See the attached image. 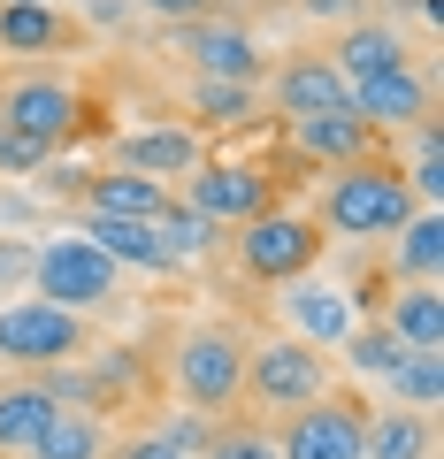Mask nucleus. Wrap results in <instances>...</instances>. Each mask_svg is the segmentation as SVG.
<instances>
[{"label":"nucleus","mask_w":444,"mask_h":459,"mask_svg":"<svg viewBox=\"0 0 444 459\" xmlns=\"http://www.w3.org/2000/svg\"><path fill=\"white\" fill-rule=\"evenodd\" d=\"M414 207L422 199L398 161H353L322 184V230H337V238H391Z\"/></svg>","instance_id":"1"},{"label":"nucleus","mask_w":444,"mask_h":459,"mask_svg":"<svg viewBox=\"0 0 444 459\" xmlns=\"http://www.w3.org/2000/svg\"><path fill=\"white\" fill-rule=\"evenodd\" d=\"M169 383H177V398L192 413H222L238 406V383H246V337L222 322H192L177 337V352H169Z\"/></svg>","instance_id":"2"},{"label":"nucleus","mask_w":444,"mask_h":459,"mask_svg":"<svg viewBox=\"0 0 444 459\" xmlns=\"http://www.w3.org/2000/svg\"><path fill=\"white\" fill-rule=\"evenodd\" d=\"M329 391V352L322 344H307V337H261V344H246V383H238V406H253V413H292V406H307V398H322Z\"/></svg>","instance_id":"3"},{"label":"nucleus","mask_w":444,"mask_h":459,"mask_svg":"<svg viewBox=\"0 0 444 459\" xmlns=\"http://www.w3.org/2000/svg\"><path fill=\"white\" fill-rule=\"evenodd\" d=\"M31 299H54V307H69V314L92 322V314H108L123 299V268L69 230V238H47V246L31 253Z\"/></svg>","instance_id":"4"},{"label":"nucleus","mask_w":444,"mask_h":459,"mask_svg":"<svg viewBox=\"0 0 444 459\" xmlns=\"http://www.w3.org/2000/svg\"><path fill=\"white\" fill-rule=\"evenodd\" d=\"M92 352V329L84 314L54 307V299H16V307H0V360L16 368V376H39L54 360H84Z\"/></svg>","instance_id":"5"},{"label":"nucleus","mask_w":444,"mask_h":459,"mask_svg":"<svg viewBox=\"0 0 444 459\" xmlns=\"http://www.w3.org/2000/svg\"><path fill=\"white\" fill-rule=\"evenodd\" d=\"M322 261V222H307V214H253V222H238V276L253 283H292L307 276V268Z\"/></svg>","instance_id":"6"},{"label":"nucleus","mask_w":444,"mask_h":459,"mask_svg":"<svg viewBox=\"0 0 444 459\" xmlns=\"http://www.w3.org/2000/svg\"><path fill=\"white\" fill-rule=\"evenodd\" d=\"M361 421H368L361 398L322 391V398H307V406L283 413V429H276V459H361Z\"/></svg>","instance_id":"7"},{"label":"nucleus","mask_w":444,"mask_h":459,"mask_svg":"<svg viewBox=\"0 0 444 459\" xmlns=\"http://www.w3.org/2000/svg\"><path fill=\"white\" fill-rule=\"evenodd\" d=\"M268 199H276V184H268L261 161H199L192 177H184V207L199 214V222H253V214H268Z\"/></svg>","instance_id":"8"},{"label":"nucleus","mask_w":444,"mask_h":459,"mask_svg":"<svg viewBox=\"0 0 444 459\" xmlns=\"http://www.w3.org/2000/svg\"><path fill=\"white\" fill-rule=\"evenodd\" d=\"M77 123H84V92L69 77H16L0 92V131H23L39 146H54V153L69 146Z\"/></svg>","instance_id":"9"},{"label":"nucleus","mask_w":444,"mask_h":459,"mask_svg":"<svg viewBox=\"0 0 444 459\" xmlns=\"http://www.w3.org/2000/svg\"><path fill=\"white\" fill-rule=\"evenodd\" d=\"M353 115H361L376 138H398V131H414L422 115H437V100H429L422 69L398 62V69H383V77H353Z\"/></svg>","instance_id":"10"},{"label":"nucleus","mask_w":444,"mask_h":459,"mask_svg":"<svg viewBox=\"0 0 444 459\" xmlns=\"http://www.w3.org/2000/svg\"><path fill=\"white\" fill-rule=\"evenodd\" d=\"M177 54L199 69V77H238V84L261 77V47H253V31H246V23H222V16L177 23Z\"/></svg>","instance_id":"11"},{"label":"nucleus","mask_w":444,"mask_h":459,"mask_svg":"<svg viewBox=\"0 0 444 459\" xmlns=\"http://www.w3.org/2000/svg\"><path fill=\"white\" fill-rule=\"evenodd\" d=\"M268 100H276L283 123H299V115H353V84L337 77L329 54H292L276 69V84H268Z\"/></svg>","instance_id":"12"},{"label":"nucleus","mask_w":444,"mask_h":459,"mask_svg":"<svg viewBox=\"0 0 444 459\" xmlns=\"http://www.w3.org/2000/svg\"><path fill=\"white\" fill-rule=\"evenodd\" d=\"M276 307H283V322H292V337H307V344H345L353 337V299H345V283H314V276H292V283H276Z\"/></svg>","instance_id":"13"},{"label":"nucleus","mask_w":444,"mask_h":459,"mask_svg":"<svg viewBox=\"0 0 444 459\" xmlns=\"http://www.w3.org/2000/svg\"><path fill=\"white\" fill-rule=\"evenodd\" d=\"M207 161V146H199V131H184V123H153V131H131L116 146V169H131V177H153V184H169V177H192V169Z\"/></svg>","instance_id":"14"},{"label":"nucleus","mask_w":444,"mask_h":459,"mask_svg":"<svg viewBox=\"0 0 444 459\" xmlns=\"http://www.w3.org/2000/svg\"><path fill=\"white\" fill-rule=\"evenodd\" d=\"M69 47H77V23L54 0H0V54L39 62V54H69Z\"/></svg>","instance_id":"15"},{"label":"nucleus","mask_w":444,"mask_h":459,"mask_svg":"<svg viewBox=\"0 0 444 459\" xmlns=\"http://www.w3.org/2000/svg\"><path fill=\"white\" fill-rule=\"evenodd\" d=\"M292 146L307 153V161H329V169L383 161V138L368 131L361 115H299V123H292Z\"/></svg>","instance_id":"16"},{"label":"nucleus","mask_w":444,"mask_h":459,"mask_svg":"<svg viewBox=\"0 0 444 459\" xmlns=\"http://www.w3.org/2000/svg\"><path fill=\"white\" fill-rule=\"evenodd\" d=\"M77 238L84 246H100L116 268H146V276H161L169 268V246H161V230L153 222H123V214H77Z\"/></svg>","instance_id":"17"},{"label":"nucleus","mask_w":444,"mask_h":459,"mask_svg":"<svg viewBox=\"0 0 444 459\" xmlns=\"http://www.w3.org/2000/svg\"><path fill=\"white\" fill-rule=\"evenodd\" d=\"M376 322L391 329L406 352H444V291H437V283H406V291H391V307H383Z\"/></svg>","instance_id":"18"},{"label":"nucleus","mask_w":444,"mask_h":459,"mask_svg":"<svg viewBox=\"0 0 444 459\" xmlns=\"http://www.w3.org/2000/svg\"><path fill=\"white\" fill-rule=\"evenodd\" d=\"M437 452V421L414 406H383L361 421V459H429Z\"/></svg>","instance_id":"19"},{"label":"nucleus","mask_w":444,"mask_h":459,"mask_svg":"<svg viewBox=\"0 0 444 459\" xmlns=\"http://www.w3.org/2000/svg\"><path fill=\"white\" fill-rule=\"evenodd\" d=\"M84 207L92 214H123V222H161L169 184L131 177V169H100V177H84Z\"/></svg>","instance_id":"20"},{"label":"nucleus","mask_w":444,"mask_h":459,"mask_svg":"<svg viewBox=\"0 0 444 459\" xmlns=\"http://www.w3.org/2000/svg\"><path fill=\"white\" fill-rule=\"evenodd\" d=\"M437 268H444V207H414L406 222L391 230V276L437 283Z\"/></svg>","instance_id":"21"},{"label":"nucleus","mask_w":444,"mask_h":459,"mask_svg":"<svg viewBox=\"0 0 444 459\" xmlns=\"http://www.w3.org/2000/svg\"><path fill=\"white\" fill-rule=\"evenodd\" d=\"M47 421H54V398H47V383H39V376L0 383V459H23Z\"/></svg>","instance_id":"22"},{"label":"nucleus","mask_w":444,"mask_h":459,"mask_svg":"<svg viewBox=\"0 0 444 459\" xmlns=\"http://www.w3.org/2000/svg\"><path fill=\"white\" fill-rule=\"evenodd\" d=\"M329 62H337V77H383V69H398L406 62V39L391 31V23H353L337 47H329Z\"/></svg>","instance_id":"23"},{"label":"nucleus","mask_w":444,"mask_h":459,"mask_svg":"<svg viewBox=\"0 0 444 459\" xmlns=\"http://www.w3.org/2000/svg\"><path fill=\"white\" fill-rule=\"evenodd\" d=\"M23 459H108V421L77 406H54V421L39 429V444Z\"/></svg>","instance_id":"24"},{"label":"nucleus","mask_w":444,"mask_h":459,"mask_svg":"<svg viewBox=\"0 0 444 459\" xmlns=\"http://www.w3.org/2000/svg\"><path fill=\"white\" fill-rule=\"evenodd\" d=\"M253 84L238 77H192V115L207 123V131H238V123H253Z\"/></svg>","instance_id":"25"},{"label":"nucleus","mask_w":444,"mask_h":459,"mask_svg":"<svg viewBox=\"0 0 444 459\" xmlns=\"http://www.w3.org/2000/svg\"><path fill=\"white\" fill-rule=\"evenodd\" d=\"M398 138H414V169H406L414 199H422V207H444V123H437V115H422V123L398 131Z\"/></svg>","instance_id":"26"},{"label":"nucleus","mask_w":444,"mask_h":459,"mask_svg":"<svg viewBox=\"0 0 444 459\" xmlns=\"http://www.w3.org/2000/svg\"><path fill=\"white\" fill-rule=\"evenodd\" d=\"M345 360H353V376H376V383H391L398 368H406V344H398L383 322H353V337H345Z\"/></svg>","instance_id":"27"},{"label":"nucleus","mask_w":444,"mask_h":459,"mask_svg":"<svg viewBox=\"0 0 444 459\" xmlns=\"http://www.w3.org/2000/svg\"><path fill=\"white\" fill-rule=\"evenodd\" d=\"M437 398H444V352H406V368L391 376V406L437 413Z\"/></svg>","instance_id":"28"},{"label":"nucleus","mask_w":444,"mask_h":459,"mask_svg":"<svg viewBox=\"0 0 444 459\" xmlns=\"http://www.w3.org/2000/svg\"><path fill=\"white\" fill-rule=\"evenodd\" d=\"M153 230H161V246H169V268H184L192 253H214V222H199V214L184 207V199H169Z\"/></svg>","instance_id":"29"},{"label":"nucleus","mask_w":444,"mask_h":459,"mask_svg":"<svg viewBox=\"0 0 444 459\" xmlns=\"http://www.w3.org/2000/svg\"><path fill=\"white\" fill-rule=\"evenodd\" d=\"M199 459H276V437H268L261 421H238V413H222Z\"/></svg>","instance_id":"30"},{"label":"nucleus","mask_w":444,"mask_h":459,"mask_svg":"<svg viewBox=\"0 0 444 459\" xmlns=\"http://www.w3.org/2000/svg\"><path fill=\"white\" fill-rule=\"evenodd\" d=\"M207 437H214V413H192V406H184V413H169V421H161V444H169L177 459H199V452H207Z\"/></svg>","instance_id":"31"},{"label":"nucleus","mask_w":444,"mask_h":459,"mask_svg":"<svg viewBox=\"0 0 444 459\" xmlns=\"http://www.w3.org/2000/svg\"><path fill=\"white\" fill-rule=\"evenodd\" d=\"M47 161H54V146H39L23 131H0V177H39Z\"/></svg>","instance_id":"32"},{"label":"nucleus","mask_w":444,"mask_h":459,"mask_svg":"<svg viewBox=\"0 0 444 459\" xmlns=\"http://www.w3.org/2000/svg\"><path fill=\"white\" fill-rule=\"evenodd\" d=\"M31 238H0V291H23L31 283Z\"/></svg>","instance_id":"33"},{"label":"nucleus","mask_w":444,"mask_h":459,"mask_svg":"<svg viewBox=\"0 0 444 459\" xmlns=\"http://www.w3.org/2000/svg\"><path fill=\"white\" fill-rule=\"evenodd\" d=\"M146 16H169V23H192V16H214V0H131Z\"/></svg>","instance_id":"34"},{"label":"nucleus","mask_w":444,"mask_h":459,"mask_svg":"<svg viewBox=\"0 0 444 459\" xmlns=\"http://www.w3.org/2000/svg\"><path fill=\"white\" fill-rule=\"evenodd\" d=\"M108 459H177V452L161 444V429H138V437H123V444H116Z\"/></svg>","instance_id":"35"}]
</instances>
